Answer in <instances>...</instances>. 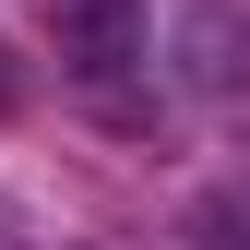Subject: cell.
I'll list each match as a JSON object with an SVG mask.
<instances>
[{"mask_svg": "<svg viewBox=\"0 0 250 250\" xmlns=\"http://www.w3.org/2000/svg\"><path fill=\"white\" fill-rule=\"evenodd\" d=\"M191 250H250V203H191Z\"/></svg>", "mask_w": 250, "mask_h": 250, "instance_id": "cell-3", "label": "cell"}, {"mask_svg": "<svg viewBox=\"0 0 250 250\" xmlns=\"http://www.w3.org/2000/svg\"><path fill=\"white\" fill-rule=\"evenodd\" d=\"M155 60H167L191 96H238L250 83V0H167Z\"/></svg>", "mask_w": 250, "mask_h": 250, "instance_id": "cell-1", "label": "cell"}, {"mask_svg": "<svg viewBox=\"0 0 250 250\" xmlns=\"http://www.w3.org/2000/svg\"><path fill=\"white\" fill-rule=\"evenodd\" d=\"M143 48H155L143 0H48V60H60L72 83H119V72H143Z\"/></svg>", "mask_w": 250, "mask_h": 250, "instance_id": "cell-2", "label": "cell"}]
</instances>
